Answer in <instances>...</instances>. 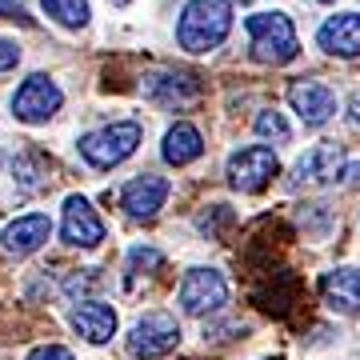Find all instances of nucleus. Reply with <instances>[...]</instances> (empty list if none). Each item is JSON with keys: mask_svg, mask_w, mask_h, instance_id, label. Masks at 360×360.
I'll list each match as a JSON object with an SVG mask.
<instances>
[{"mask_svg": "<svg viewBox=\"0 0 360 360\" xmlns=\"http://www.w3.org/2000/svg\"><path fill=\"white\" fill-rule=\"evenodd\" d=\"M112 4H129V0H112Z\"/></svg>", "mask_w": 360, "mask_h": 360, "instance_id": "obj_25", "label": "nucleus"}, {"mask_svg": "<svg viewBox=\"0 0 360 360\" xmlns=\"http://www.w3.org/2000/svg\"><path fill=\"white\" fill-rule=\"evenodd\" d=\"M205 153V136L193 129V124H172L165 136V160L168 165H188V160H196V156Z\"/></svg>", "mask_w": 360, "mask_h": 360, "instance_id": "obj_17", "label": "nucleus"}, {"mask_svg": "<svg viewBox=\"0 0 360 360\" xmlns=\"http://www.w3.org/2000/svg\"><path fill=\"white\" fill-rule=\"evenodd\" d=\"M136 144H141V124L124 120V124H108L101 132H89L80 141V156L96 168H112L120 160H129L136 153Z\"/></svg>", "mask_w": 360, "mask_h": 360, "instance_id": "obj_3", "label": "nucleus"}, {"mask_svg": "<svg viewBox=\"0 0 360 360\" xmlns=\"http://www.w3.org/2000/svg\"><path fill=\"white\" fill-rule=\"evenodd\" d=\"M232 28V4L229 0H188L180 16V49L184 52H212Z\"/></svg>", "mask_w": 360, "mask_h": 360, "instance_id": "obj_1", "label": "nucleus"}, {"mask_svg": "<svg viewBox=\"0 0 360 360\" xmlns=\"http://www.w3.org/2000/svg\"><path fill=\"white\" fill-rule=\"evenodd\" d=\"M16 60H20V49H16L13 40H0V72L16 68Z\"/></svg>", "mask_w": 360, "mask_h": 360, "instance_id": "obj_22", "label": "nucleus"}, {"mask_svg": "<svg viewBox=\"0 0 360 360\" xmlns=\"http://www.w3.org/2000/svg\"><path fill=\"white\" fill-rule=\"evenodd\" d=\"M68 245L77 248H96L104 240V220L96 217V208L84 196H68L65 200V224H60Z\"/></svg>", "mask_w": 360, "mask_h": 360, "instance_id": "obj_9", "label": "nucleus"}, {"mask_svg": "<svg viewBox=\"0 0 360 360\" xmlns=\"http://www.w3.org/2000/svg\"><path fill=\"white\" fill-rule=\"evenodd\" d=\"M340 172H345V148L336 141H324V144H312L309 153L292 165L288 184L292 188H321V184L340 180Z\"/></svg>", "mask_w": 360, "mask_h": 360, "instance_id": "obj_5", "label": "nucleus"}, {"mask_svg": "<svg viewBox=\"0 0 360 360\" xmlns=\"http://www.w3.org/2000/svg\"><path fill=\"white\" fill-rule=\"evenodd\" d=\"M229 300V281L217 269H193L180 284V309L188 316H205V312L224 309Z\"/></svg>", "mask_w": 360, "mask_h": 360, "instance_id": "obj_6", "label": "nucleus"}, {"mask_svg": "<svg viewBox=\"0 0 360 360\" xmlns=\"http://www.w3.org/2000/svg\"><path fill=\"white\" fill-rule=\"evenodd\" d=\"M321 292L328 309L336 312H360V269H333L324 272Z\"/></svg>", "mask_w": 360, "mask_h": 360, "instance_id": "obj_15", "label": "nucleus"}, {"mask_svg": "<svg viewBox=\"0 0 360 360\" xmlns=\"http://www.w3.org/2000/svg\"><path fill=\"white\" fill-rule=\"evenodd\" d=\"M160 264H165V257H160L156 248H132V252H129V269H132V272H136V269L156 272Z\"/></svg>", "mask_w": 360, "mask_h": 360, "instance_id": "obj_20", "label": "nucleus"}, {"mask_svg": "<svg viewBox=\"0 0 360 360\" xmlns=\"http://www.w3.org/2000/svg\"><path fill=\"white\" fill-rule=\"evenodd\" d=\"M257 132H260V136H269V141H281V144L292 136L281 112H260V116H257Z\"/></svg>", "mask_w": 360, "mask_h": 360, "instance_id": "obj_19", "label": "nucleus"}, {"mask_svg": "<svg viewBox=\"0 0 360 360\" xmlns=\"http://www.w3.org/2000/svg\"><path fill=\"white\" fill-rule=\"evenodd\" d=\"M340 176H345V184H360V165H345Z\"/></svg>", "mask_w": 360, "mask_h": 360, "instance_id": "obj_24", "label": "nucleus"}, {"mask_svg": "<svg viewBox=\"0 0 360 360\" xmlns=\"http://www.w3.org/2000/svg\"><path fill=\"white\" fill-rule=\"evenodd\" d=\"M324 4H328V0H324Z\"/></svg>", "mask_w": 360, "mask_h": 360, "instance_id": "obj_26", "label": "nucleus"}, {"mask_svg": "<svg viewBox=\"0 0 360 360\" xmlns=\"http://www.w3.org/2000/svg\"><path fill=\"white\" fill-rule=\"evenodd\" d=\"M348 124H352V129H360V92L348 101Z\"/></svg>", "mask_w": 360, "mask_h": 360, "instance_id": "obj_23", "label": "nucleus"}, {"mask_svg": "<svg viewBox=\"0 0 360 360\" xmlns=\"http://www.w3.org/2000/svg\"><path fill=\"white\" fill-rule=\"evenodd\" d=\"M49 236H52V220L44 217V212H32V217L13 220L8 229L0 232V245L8 248V252H16V257H28V252H37Z\"/></svg>", "mask_w": 360, "mask_h": 360, "instance_id": "obj_13", "label": "nucleus"}, {"mask_svg": "<svg viewBox=\"0 0 360 360\" xmlns=\"http://www.w3.org/2000/svg\"><path fill=\"white\" fill-rule=\"evenodd\" d=\"M248 32H252V56L264 65H288L300 44H296V28L284 13H257L248 16Z\"/></svg>", "mask_w": 360, "mask_h": 360, "instance_id": "obj_2", "label": "nucleus"}, {"mask_svg": "<svg viewBox=\"0 0 360 360\" xmlns=\"http://www.w3.org/2000/svg\"><path fill=\"white\" fill-rule=\"evenodd\" d=\"M316 40H321V49L333 52V56H345V60L360 56V16L356 13L328 16L321 25V32H316Z\"/></svg>", "mask_w": 360, "mask_h": 360, "instance_id": "obj_12", "label": "nucleus"}, {"mask_svg": "<svg viewBox=\"0 0 360 360\" xmlns=\"http://www.w3.org/2000/svg\"><path fill=\"white\" fill-rule=\"evenodd\" d=\"M281 172L276 156L264 148V144H252V148H240V153L229 156V184L240 188V193H260L269 188V180Z\"/></svg>", "mask_w": 360, "mask_h": 360, "instance_id": "obj_7", "label": "nucleus"}, {"mask_svg": "<svg viewBox=\"0 0 360 360\" xmlns=\"http://www.w3.org/2000/svg\"><path fill=\"white\" fill-rule=\"evenodd\" d=\"M288 101H292L296 116L304 120V124H324L328 116L336 112V92L321 80H296L292 89H288Z\"/></svg>", "mask_w": 360, "mask_h": 360, "instance_id": "obj_10", "label": "nucleus"}, {"mask_svg": "<svg viewBox=\"0 0 360 360\" xmlns=\"http://www.w3.org/2000/svg\"><path fill=\"white\" fill-rule=\"evenodd\" d=\"M168 200V180L165 176H136L124 184V193H120V205L124 212L136 220H153Z\"/></svg>", "mask_w": 360, "mask_h": 360, "instance_id": "obj_11", "label": "nucleus"}, {"mask_svg": "<svg viewBox=\"0 0 360 360\" xmlns=\"http://www.w3.org/2000/svg\"><path fill=\"white\" fill-rule=\"evenodd\" d=\"M60 108V89L52 84L49 77H28L25 84H20V92L13 96V112L16 120H25V124H44L52 112Z\"/></svg>", "mask_w": 360, "mask_h": 360, "instance_id": "obj_8", "label": "nucleus"}, {"mask_svg": "<svg viewBox=\"0 0 360 360\" xmlns=\"http://www.w3.org/2000/svg\"><path fill=\"white\" fill-rule=\"evenodd\" d=\"M28 360H72V352H68V348H60V345H40V348H32V352H28Z\"/></svg>", "mask_w": 360, "mask_h": 360, "instance_id": "obj_21", "label": "nucleus"}, {"mask_svg": "<svg viewBox=\"0 0 360 360\" xmlns=\"http://www.w3.org/2000/svg\"><path fill=\"white\" fill-rule=\"evenodd\" d=\"M72 328H77L89 345H104L116 333V312L104 300H84L80 309H72Z\"/></svg>", "mask_w": 360, "mask_h": 360, "instance_id": "obj_14", "label": "nucleus"}, {"mask_svg": "<svg viewBox=\"0 0 360 360\" xmlns=\"http://www.w3.org/2000/svg\"><path fill=\"white\" fill-rule=\"evenodd\" d=\"M176 345H180V324L168 312H148L144 321L132 324V333H129V352L136 360L168 356Z\"/></svg>", "mask_w": 360, "mask_h": 360, "instance_id": "obj_4", "label": "nucleus"}, {"mask_svg": "<svg viewBox=\"0 0 360 360\" xmlns=\"http://www.w3.org/2000/svg\"><path fill=\"white\" fill-rule=\"evenodd\" d=\"M40 4H44V13L52 20H60L65 28L89 25V0H40Z\"/></svg>", "mask_w": 360, "mask_h": 360, "instance_id": "obj_18", "label": "nucleus"}, {"mask_svg": "<svg viewBox=\"0 0 360 360\" xmlns=\"http://www.w3.org/2000/svg\"><path fill=\"white\" fill-rule=\"evenodd\" d=\"M144 92L153 96L156 104H165V108H184V104H193L200 96V80L196 77H148Z\"/></svg>", "mask_w": 360, "mask_h": 360, "instance_id": "obj_16", "label": "nucleus"}]
</instances>
